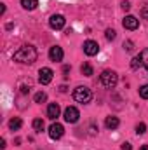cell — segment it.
<instances>
[{
    "label": "cell",
    "mask_w": 148,
    "mask_h": 150,
    "mask_svg": "<svg viewBox=\"0 0 148 150\" xmlns=\"http://www.w3.org/2000/svg\"><path fill=\"white\" fill-rule=\"evenodd\" d=\"M105 37H106V40H115V37H117V32H115L113 28H108V30L105 32Z\"/></svg>",
    "instance_id": "obj_19"
},
{
    "label": "cell",
    "mask_w": 148,
    "mask_h": 150,
    "mask_svg": "<svg viewBox=\"0 0 148 150\" xmlns=\"http://www.w3.org/2000/svg\"><path fill=\"white\" fill-rule=\"evenodd\" d=\"M84 52H85L87 56H96V54L99 52L98 42H94V40H85V42H84Z\"/></svg>",
    "instance_id": "obj_8"
},
{
    "label": "cell",
    "mask_w": 148,
    "mask_h": 150,
    "mask_svg": "<svg viewBox=\"0 0 148 150\" xmlns=\"http://www.w3.org/2000/svg\"><path fill=\"white\" fill-rule=\"evenodd\" d=\"M73 100L75 101H78V103H89L91 100H92V93H91V89L89 87H85V86H78V87H75L73 89Z\"/></svg>",
    "instance_id": "obj_2"
},
{
    "label": "cell",
    "mask_w": 148,
    "mask_h": 150,
    "mask_svg": "<svg viewBox=\"0 0 148 150\" xmlns=\"http://www.w3.org/2000/svg\"><path fill=\"white\" fill-rule=\"evenodd\" d=\"M131 67H132L134 70L141 67V59H140V56H136V58H132V59H131Z\"/></svg>",
    "instance_id": "obj_21"
},
{
    "label": "cell",
    "mask_w": 148,
    "mask_h": 150,
    "mask_svg": "<svg viewBox=\"0 0 148 150\" xmlns=\"http://www.w3.org/2000/svg\"><path fill=\"white\" fill-rule=\"evenodd\" d=\"M68 72H70V67H68V65H65V67H63V74H68Z\"/></svg>",
    "instance_id": "obj_27"
},
{
    "label": "cell",
    "mask_w": 148,
    "mask_h": 150,
    "mask_svg": "<svg viewBox=\"0 0 148 150\" xmlns=\"http://www.w3.org/2000/svg\"><path fill=\"white\" fill-rule=\"evenodd\" d=\"M21 5H23V9H26V11H33V9H37L38 0H21Z\"/></svg>",
    "instance_id": "obj_13"
},
{
    "label": "cell",
    "mask_w": 148,
    "mask_h": 150,
    "mask_svg": "<svg viewBox=\"0 0 148 150\" xmlns=\"http://www.w3.org/2000/svg\"><path fill=\"white\" fill-rule=\"evenodd\" d=\"M147 131V124L145 122H140L138 126H136V134H143Z\"/></svg>",
    "instance_id": "obj_22"
},
{
    "label": "cell",
    "mask_w": 148,
    "mask_h": 150,
    "mask_svg": "<svg viewBox=\"0 0 148 150\" xmlns=\"http://www.w3.org/2000/svg\"><path fill=\"white\" fill-rule=\"evenodd\" d=\"M118 124H120V120H118V117H115V115H108V117L105 119V126H106V129H117Z\"/></svg>",
    "instance_id": "obj_12"
},
{
    "label": "cell",
    "mask_w": 148,
    "mask_h": 150,
    "mask_svg": "<svg viewBox=\"0 0 148 150\" xmlns=\"http://www.w3.org/2000/svg\"><path fill=\"white\" fill-rule=\"evenodd\" d=\"M132 45H134V44H132L131 40H127V42H124V49H125V51H132Z\"/></svg>",
    "instance_id": "obj_23"
},
{
    "label": "cell",
    "mask_w": 148,
    "mask_h": 150,
    "mask_svg": "<svg viewBox=\"0 0 148 150\" xmlns=\"http://www.w3.org/2000/svg\"><path fill=\"white\" fill-rule=\"evenodd\" d=\"M14 59L19 61V63H28V65H32V63L37 61V49H35L33 45H23V47H19V49L14 52Z\"/></svg>",
    "instance_id": "obj_1"
},
{
    "label": "cell",
    "mask_w": 148,
    "mask_h": 150,
    "mask_svg": "<svg viewBox=\"0 0 148 150\" xmlns=\"http://www.w3.org/2000/svg\"><path fill=\"white\" fill-rule=\"evenodd\" d=\"M141 14H143V18H147V19H148V9H147V7L141 11Z\"/></svg>",
    "instance_id": "obj_26"
},
{
    "label": "cell",
    "mask_w": 148,
    "mask_h": 150,
    "mask_svg": "<svg viewBox=\"0 0 148 150\" xmlns=\"http://www.w3.org/2000/svg\"><path fill=\"white\" fill-rule=\"evenodd\" d=\"M52 77H54V72H52L51 68H40V70H38V82H40L42 86H47V84L52 80Z\"/></svg>",
    "instance_id": "obj_6"
},
{
    "label": "cell",
    "mask_w": 148,
    "mask_h": 150,
    "mask_svg": "<svg viewBox=\"0 0 148 150\" xmlns=\"http://www.w3.org/2000/svg\"><path fill=\"white\" fill-rule=\"evenodd\" d=\"M140 59H141V65L148 70V49H143V51L140 52Z\"/></svg>",
    "instance_id": "obj_16"
},
{
    "label": "cell",
    "mask_w": 148,
    "mask_h": 150,
    "mask_svg": "<svg viewBox=\"0 0 148 150\" xmlns=\"http://www.w3.org/2000/svg\"><path fill=\"white\" fill-rule=\"evenodd\" d=\"M32 126H33V129L38 131V133H42V131H44V127H45V124H44V120H42V119H35Z\"/></svg>",
    "instance_id": "obj_17"
},
{
    "label": "cell",
    "mask_w": 148,
    "mask_h": 150,
    "mask_svg": "<svg viewBox=\"0 0 148 150\" xmlns=\"http://www.w3.org/2000/svg\"><path fill=\"white\" fill-rule=\"evenodd\" d=\"M63 56H65V52H63V49H61L59 45H52V47L49 49V58H51V61H63Z\"/></svg>",
    "instance_id": "obj_9"
},
{
    "label": "cell",
    "mask_w": 148,
    "mask_h": 150,
    "mask_svg": "<svg viewBox=\"0 0 148 150\" xmlns=\"http://www.w3.org/2000/svg\"><path fill=\"white\" fill-rule=\"evenodd\" d=\"M65 23H66V19H65V16H61V14H52L51 19H49V26H51L52 30H61V28H65Z\"/></svg>",
    "instance_id": "obj_4"
},
{
    "label": "cell",
    "mask_w": 148,
    "mask_h": 150,
    "mask_svg": "<svg viewBox=\"0 0 148 150\" xmlns=\"http://www.w3.org/2000/svg\"><path fill=\"white\" fill-rule=\"evenodd\" d=\"M140 96H141L143 100H148V84H145V86L140 87Z\"/></svg>",
    "instance_id": "obj_20"
},
{
    "label": "cell",
    "mask_w": 148,
    "mask_h": 150,
    "mask_svg": "<svg viewBox=\"0 0 148 150\" xmlns=\"http://www.w3.org/2000/svg\"><path fill=\"white\" fill-rule=\"evenodd\" d=\"M45 100H47V94H45L44 91H40V93L35 94V103H44Z\"/></svg>",
    "instance_id": "obj_18"
},
{
    "label": "cell",
    "mask_w": 148,
    "mask_h": 150,
    "mask_svg": "<svg viewBox=\"0 0 148 150\" xmlns=\"http://www.w3.org/2000/svg\"><path fill=\"white\" fill-rule=\"evenodd\" d=\"M59 112H61V108H59L58 103H51V105L47 107V117H49L51 120H56V119L59 117Z\"/></svg>",
    "instance_id": "obj_11"
},
{
    "label": "cell",
    "mask_w": 148,
    "mask_h": 150,
    "mask_svg": "<svg viewBox=\"0 0 148 150\" xmlns=\"http://www.w3.org/2000/svg\"><path fill=\"white\" fill-rule=\"evenodd\" d=\"M21 126H23V120H21L19 117H14V119H11V120H9V127H11L12 131L21 129Z\"/></svg>",
    "instance_id": "obj_14"
},
{
    "label": "cell",
    "mask_w": 148,
    "mask_h": 150,
    "mask_svg": "<svg viewBox=\"0 0 148 150\" xmlns=\"http://www.w3.org/2000/svg\"><path fill=\"white\" fill-rule=\"evenodd\" d=\"M63 134H65V127H63L59 122H52L51 127H49V136H51V140H59Z\"/></svg>",
    "instance_id": "obj_5"
},
{
    "label": "cell",
    "mask_w": 148,
    "mask_h": 150,
    "mask_svg": "<svg viewBox=\"0 0 148 150\" xmlns=\"http://www.w3.org/2000/svg\"><path fill=\"white\" fill-rule=\"evenodd\" d=\"M120 5H122V9H124V11H129V9H131V4H129L127 0H125V2H122Z\"/></svg>",
    "instance_id": "obj_24"
},
{
    "label": "cell",
    "mask_w": 148,
    "mask_h": 150,
    "mask_svg": "<svg viewBox=\"0 0 148 150\" xmlns=\"http://www.w3.org/2000/svg\"><path fill=\"white\" fill-rule=\"evenodd\" d=\"M80 72H82V75H85V77H91V75L94 74V70H92V67L89 63H84L82 68H80Z\"/></svg>",
    "instance_id": "obj_15"
},
{
    "label": "cell",
    "mask_w": 148,
    "mask_h": 150,
    "mask_svg": "<svg viewBox=\"0 0 148 150\" xmlns=\"http://www.w3.org/2000/svg\"><path fill=\"white\" fill-rule=\"evenodd\" d=\"M140 150H148V145H143V147H141Z\"/></svg>",
    "instance_id": "obj_29"
},
{
    "label": "cell",
    "mask_w": 148,
    "mask_h": 150,
    "mask_svg": "<svg viewBox=\"0 0 148 150\" xmlns=\"http://www.w3.org/2000/svg\"><path fill=\"white\" fill-rule=\"evenodd\" d=\"M122 25H124L125 30H136V28L140 26V21H138V18H134V16H125L124 21H122Z\"/></svg>",
    "instance_id": "obj_10"
},
{
    "label": "cell",
    "mask_w": 148,
    "mask_h": 150,
    "mask_svg": "<svg viewBox=\"0 0 148 150\" xmlns=\"http://www.w3.org/2000/svg\"><path fill=\"white\" fill-rule=\"evenodd\" d=\"M99 80H101V84L105 87L113 89L117 86V82H118V75L115 74L113 70H103V74L99 75Z\"/></svg>",
    "instance_id": "obj_3"
},
{
    "label": "cell",
    "mask_w": 148,
    "mask_h": 150,
    "mask_svg": "<svg viewBox=\"0 0 148 150\" xmlns=\"http://www.w3.org/2000/svg\"><path fill=\"white\" fill-rule=\"evenodd\" d=\"M122 150H132V147H131V143H122Z\"/></svg>",
    "instance_id": "obj_25"
},
{
    "label": "cell",
    "mask_w": 148,
    "mask_h": 150,
    "mask_svg": "<svg viewBox=\"0 0 148 150\" xmlns=\"http://www.w3.org/2000/svg\"><path fill=\"white\" fill-rule=\"evenodd\" d=\"M63 117H65V120L68 122V124H75L77 120H78V117H80V112L75 108V107H68L65 113H63Z\"/></svg>",
    "instance_id": "obj_7"
},
{
    "label": "cell",
    "mask_w": 148,
    "mask_h": 150,
    "mask_svg": "<svg viewBox=\"0 0 148 150\" xmlns=\"http://www.w3.org/2000/svg\"><path fill=\"white\" fill-rule=\"evenodd\" d=\"M0 147H2V149H5V140H4V138L0 140Z\"/></svg>",
    "instance_id": "obj_28"
}]
</instances>
